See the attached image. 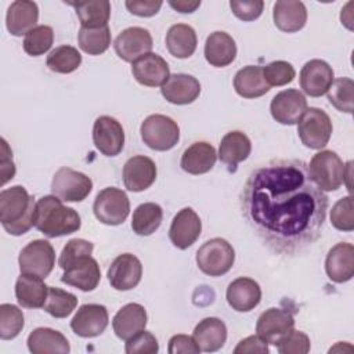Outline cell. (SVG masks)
<instances>
[{"mask_svg":"<svg viewBox=\"0 0 354 354\" xmlns=\"http://www.w3.org/2000/svg\"><path fill=\"white\" fill-rule=\"evenodd\" d=\"M202 231V221L196 212L191 207L181 209L174 217L169 228V238L177 249H188L195 243Z\"/></svg>","mask_w":354,"mask_h":354,"instance_id":"cell-16","label":"cell"},{"mask_svg":"<svg viewBox=\"0 0 354 354\" xmlns=\"http://www.w3.org/2000/svg\"><path fill=\"white\" fill-rule=\"evenodd\" d=\"M108 310L102 304H83L71 321L72 330L80 337H95L108 326Z\"/></svg>","mask_w":354,"mask_h":354,"instance_id":"cell-18","label":"cell"},{"mask_svg":"<svg viewBox=\"0 0 354 354\" xmlns=\"http://www.w3.org/2000/svg\"><path fill=\"white\" fill-rule=\"evenodd\" d=\"M93 142L105 156H116L124 147V130L112 116H100L93 126Z\"/></svg>","mask_w":354,"mask_h":354,"instance_id":"cell-12","label":"cell"},{"mask_svg":"<svg viewBox=\"0 0 354 354\" xmlns=\"http://www.w3.org/2000/svg\"><path fill=\"white\" fill-rule=\"evenodd\" d=\"M156 180L155 162L144 155H136L127 159L123 166V183L131 192H141L149 188Z\"/></svg>","mask_w":354,"mask_h":354,"instance_id":"cell-19","label":"cell"},{"mask_svg":"<svg viewBox=\"0 0 354 354\" xmlns=\"http://www.w3.org/2000/svg\"><path fill=\"white\" fill-rule=\"evenodd\" d=\"M93 189V181L84 173L59 167L51 181V192L62 202H82Z\"/></svg>","mask_w":354,"mask_h":354,"instance_id":"cell-9","label":"cell"},{"mask_svg":"<svg viewBox=\"0 0 354 354\" xmlns=\"http://www.w3.org/2000/svg\"><path fill=\"white\" fill-rule=\"evenodd\" d=\"M93 212L100 223L106 225H119L130 213V201L123 189L106 187L97 194Z\"/></svg>","mask_w":354,"mask_h":354,"instance_id":"cell-8","label":"cell"},{"mask_svg":"<svg viewBox=\"0 0 354 354\" xmlns=\"http://www.w3.org/2000/svg\"><path fill=\"white\" fill-rule=\"evenodd\" d=\"M147 319L148 317L144 306L138 303H129L115 314L112 328L119 339L127 340L140 330L145 329Z\"/></svg>","mask_w":354,"mask_h":354,"instance_id":"cell-26","label":"cell"},{"mask_svg":"<svg viewBox=\"0 0 354 354\" xmlns=\"http://www.w3.org/2000/svg\"><path fill=\"white\" fill-rule=\"evenodd\" d=\"M217 159L214 147L206 141H198L189 145L181 155L180 166L184 171L198 176L212 170Z\"/></svg>","mask_w":354,"mask_h":354,"instance_id":"cell-29","label":"cell"},{"mask_svg":"<svg viewBox=\"0 0 354 354\" xmlns=\"http://www.w3.org/2000/svg\"><path fill=\"white\" fill-rule=\"evenodd\" d=\"M198 44V37L192 26L187 24H176L169 28L166 33V47L169 53L176 58L191 57Z\"/></svg>","mask_w":354,"mask_h":354,"instance_id":"cell-35","label":"cell"},{"mask_svg":"<svg viewBox=\"0 0 354 354\" xmlns=\"http://www.w3.org/2000/svg\"><path fill=\"white\" fill-rule=\"evenodd\" d=\"M111 286L116 290L134 289L142 277V264L131 253L119 254L109 266L106 272Z\"/></svg>","mask_w":354,"mask_h":354,"instance_id":"cell-13","label":"cell"},{"mask_svg":"<svg viewBox=\"0 0 354 354\" xmlns=\"http://www.w3.org/2000/svg\"><path fill=\"white\" fill-rule=\"evenodd\" d=\"M163 98L174 105H187L194 102L201 94V83L196 77L187 73L170 75L162 86Z\"/></svg>","mask_w":354,"mask_h":354,"instance_id":"cell-23","label":"cell"},{"mask_svg":"<svg viewBox=\"0 0 354 354\" xmlns=\"http://www.w3.org/2000/svg\"><path fill=\"white\" fill-rule=\"evenodd\" d=\"M308 171L321 191H336L344 184L346 165L333 151L325 149L315 153L310 160Z\"/></svg>","mask_w":354,"mask_h":354,"instance_id":"cell-5","label":"cell"},{"mask_svg":"<svg viewBox=\"0 0 354 354\" xmlns=\"http://www.w3.org/2000/svg\"><path fill=\"white\" fill-rule=\"evenodd\" d=\"M272 19L275 26L286 33H295L307 22V8L303 1L279 0L274 4Z\"/></svg>","mask_w":354,"mask_h":354,"instance_id":"cell-27","label":"cell"},{"mask_svg":"<svg viewBox=\"0 0 354 354\" xmlns=\"http://www.w3.org/2000/svg\"><path fill=\"white\" fill-rule=\"evenodd\" d=\"M295 328V318L290 311L271 307L260 314L256 322L257 335L268 344H274Z\"/></svg>","mask_w":354,"mask_h":354,"instance_id":"cell-17","label":"cell"},{"mask_svg":"<svg viewBox=\"0 0 354 354\" xmlns=\"http://www.w3.org/2000/svg\"><path fill=\"white\" fill-rule=\"evenodd\" d=\"M230 7L232 10V14L239 18L241 21L249 22L257 19L264 8L263 0H249V1H239V0H231Z\"/></svg>","mask_w":354,"mask_h":354,"instance_id":"cell-49","label":"cell"},{"mask_svg":"<svg viewBox=\"0 0 354 354\" xmlns=\"http://www.w3.org/2000/svg\"><path fill=\"white\" fill-rule=\"evenodd\" d=\"M153 46L152 36L148 29L131 26L122 30L113 41L116 55L124 62H134L151 53Z\"/></svg>","mask_w":354,"mask_h":354,"instance_id":"cell-11","label":"cell"},{"mask_svg":"<svg viewBox=\"0 0 354 354\" xmlns=\"http://www.w3.org/2000/svg\"><path fill=\"white\" fill-rule=\"evenodd\" d=\"M330 223L339 231L354 230V205L351 195L339 199L330 210Z\"/></svg>","mask_w":354,"mask_h":354,"instance_id":"cell-45","label":"cell"},{"mask_svg":"<svg viewBox=\"0 0 354 354\" xmlns=\"http://www.w3.org/2000/svg\"><path fill=\"white\" fill-rule=\"evenodd\" d=\"M79 47L88 55H100L111 46L109 26L102 28H80L77 33Z\"/></svg>","mask_w":354,"mask_h":354,"instance_id":"cell-38","label":"cell"},{"mask_svg":"<svg viewBox=\"0 0 354 354\" xmlns=\"http://www.w3.org/2000/svg\"><path fill=\"white\" fill-rule=\"evenodd\" d=\"M169 6L171 8H174L176 11H178V12L191 14L201 6V1L199 0H177V1L170 0Z\"/></svg>","mask_w":354,"mask_h":354,"instance_id":"cell-54","label":"cell"},{"mask_svg":"<svg viewBox=\"0 0 354 354\" xmlns=\"http://www.w3.org/2000/svg\"><path fill=\"white\" fill-rule=\"evenodd\" d=\"M307 109L304 94L296 88H288L274 95L270 111L272 118L281 124H296Z\"/></svg>","mask_w":354,"mask_h":354,"instance_id":"cell-14","label":"cell"},{"mask_svg":"<svg viewBox=\"0 0 354 354\" xmlns=\"http://www.w3.org/2000/svg\"><path fill=\"white\" fill-rule=\"evenodd\" d=\"M39 7L30 0L12 1L7 10L6 26L12 36L26 35L30 29L37 26Z\"/></svg>","mask_w":354,"mask_h":354,"instance_id":"cell-25","label":"cell"},{"mask_svg":"<svg viewBox=\"0 0 354 354\" xmlns=\"http://www.w3.org/2000/svg\"><path fill=\"white\" fill-rule=\"evenodd\" d=\"M163 218V210L158 203L147 202L136 207L131 218V228L137 235L148 236L153 234Z\"/></svg>","mask_w":354,"mask_h":354,"instance_id":"cell-37","label":"cell"},{"mask_svg":"<svg viewBox=\"0 0 354 354\" xmlns=\"http://www.w3.org/2000/svg\"><path fill=\"white\" fill-rule=\"evenodd\" d=\"M332 120L319 108H307L297 122V133L301 142L310 149L324 148L332 136Z\"/></svg>","mask_w":354,"mask_h":354,"instance_id":"cell-7","label":"cell"},{"mask_svg":"<svg viewBox=\"0 0 354 354\" xmlns=\"http://www.w3.org/2000/svg\"><path fill=\"white\" fill-rule=\"evenodd\" d=\"M24 324V314L17 306L8 303L0 306V337L3 340L17 337L21 333Z\"/></svg>","mask_w":354,"mask_h":354,"instance_id":"cell-43","label":"cell"},{"mask_svg":"<svg viewBox=\"0 0 354 354\" xmlns=\"http://www.w3.org/2000/svg\"><path fill=\"white\" fill-rule=\"evenodd\" d=\"M54 43V30L48 25H37L24 39V51L28 55L39 57L47 53Z\"/></svg>","mask_w":354,"mask_h":354,"instance_id":"cell-41","label":"cell"},{"mask_svg":"<svg viewBox=\"0 0 354 354\" xmlns=\"http://www.w3.org/2000/svg\"><path fill=\"white\" fill-rule=\"evenodd\" d=\"M48 286L43 278L32 274H22L15 282V297L24 308H41L46 303Z\"/></svg>","mask_w":354,"mask_h":354,"instance_id":"cell-28","label":"cell"},{"mask_svg":"<svg viewBox=\"0 0 354 354\" xmlns=\"http://www.w3.org/2000/svg\"><path fill=\"white\" fill-rule=\"evenodd\" d=\"M129 12L137 17H152L158 14L162 7L160 0H127L124 3Z\"/></svg>","mask_w":354,"mask_h":354,"instance_id":"cell-50","label":"cell"},{"mask_svg":"<svg viewBox=\"0 0 354 354\" xmlns=\"http://www.w3.org/2000/svg\"><path fill=\"white\" fill-rule=\"evenodd\" d=\"M234 88L238 95L250 100L267 94L271 87L264 79L263 66L248 65L235 73Z\"/></svg>","mask_w":354,"mask_h":354,"instance_id":"cell-34","label":"cell"},{"mask_svg":"<svg viewBox=\"0 0 354 354\" xmlns=\"http://www.w3.org/2000/svg\"><path fill=\"white\" fill-rule=\"evenodd\" d=\"M93 249H94V245L90 241H86L82 238H73L64 246L58 259V266L62 270H66L80 259L91 256Z\"/></svg>","mask_w":354,"mask_h":354,"instance_id":"cell-44","label":"cell"},{"mask_svg":"<svg viewBox=\"0 0 354 354\" xmlns=\"http://www.w3.org/2000/svg\"><path fill=\"white\" fill-rule=\"evenodd\" d=\"M101 279V270L95 259L91 256L83 257L69 268L64 270L61 281L66 285L75 286L83 292L94 290Z\"/></svg>","mask_w":354,"mask_h":354,"instance_id":"cell-24","label":"cell"},{"mask_svg":"<svg viewBox=\"0 0 354 354\" xmlns=\"http://www.w3.org/2000/svg\"><path fill=\"white\" fill-rule=\"evenodd\" d=\"M26 343L32 354H66L71 351L68 339L51 328H36L29 333Z\"/></svg>","mask_w":354,"mask_h":354,"instance_id":"cell-33","label":"cell"},{"mask_svg":"<svg viewBox=\"0 0 354 354\" xmlns=\"http://www.w3.org/2000/svg\"><path fill=\"white\" fill-rule=\"evenodd\" d=\"M268 350V343L263 340L259 335H252L245 339H242L238 346L234 348L235 354H253V353H260V354H267Z\"/></svg>","mask_w":354,"mask_h":354,"instance_id":"cell-52","label":"cell"},{"mask_svg":"<svg viewBox=\"0 0 354 354\" xmlns=\"http://www.w3.org/2000/svg\"><path fill=\"white\" fill-rule=\"evenodd\" d=\"M192 337L199 346L201 351L213 353L220 350L227 340V326L216 317H207L199 321L195 326Z\"/></svg>","mask_w":354,"mask_h":354,"instance_id":"cell-32","label":"cell"},{"mask_svg":"<svg viewBox=\"0 0 354 354\" xmlns=\"http://www.w3.org/2000/svg\"><path fill=\"white\" fill-rule=\"evenodd\" d=\"M236 57V44L232 36L225 32L216 30L210 33L205 43V58L216 68H224Z\"/></svg>","mask_w":354,"mask_h":354,"instance_id":"cell-30","label":"cell"},{"mask_svg":"<svg viewBox=\"0 0 354 354\" xmlns=\"http://www.w3.org/2000/svg\"><path fill=\"white\" fill-rule=\"evenodd\" d=\"M248 225L275 253L293 256L322 234L328 196L300 159H272L246 178L239 196Z\"/></svg>","mask_w":354,"mask_h":354,"instance_id":"cell-1","label":"cell"},{"mask_svg":"<svg viewBox=\"0 0 354 354\" xmlns=\"http://www.w3.org/2000/svg\"><path fill=\"white\" fill-rule=\"evenodd\" d=\"M300 87L310 97H321L328 93L335 80L332 66L324 59H310L300 71Z\"/></svg>","mask_w":354,"mask_h":354,"instance_id":"cell-15","label":"cell"},{"mask_svg":"<svg viewBox=\"0 0 354 354\" xmlns=\"http://www.w3.org/2000/svg\"><path fill=\"white\" fill-rule=\"evenodd\" d=\"M134 79L147 87H162L170 77L167 62L158 54L149 53L131 65Z\"/></svg>","mask_w":354,"mask_h":354,"instance_id":"cell-20","label":"cell"},{"mask_svg":"<svg viewBox=\"0 0 354 354\" xmlns=\"http://www.w3.org/2000/svg\"><path fill=\"white\" fill-rule=\"evenodd\" d=\"M169 354H196L201 351L199 346L196 344L195 339L188 335H174L169 340V347H167Z\"/></svg>","mask_w":354,"mask_h":354,"instance_id":"cell-51","label":"cell"},{"mask_svg":"<svg viewBox=\"0 0 354 354\" xmlns=\"http://www.w3.org/2000/svg\"><path fill=\"white\" fill-rule=\"evenodd\" d=\"M76 306L77 297L73 293L62 290L59 288L48 286V293L43 308L50 315H53L54 318H66L72 314Z\"/></svg>","mask_w":354,"mask_h":354,"instance_id":"cell-40","label":"cell"},{"mask_svg":"<svg viewBox=\"0 0 354 354\" xmlns=\"http://www.w3.org/2000/svg\"><path fill=\"white\" fill-rule=\"evenodd\" d=\"M325 271L336 283L347 282L354 275V246L348 242H339L329 249L325 259Z\"/></svg>","mask_w":354,"mask_h":354,"instance_id":"cell-21","label":"cell"},{"mask_svg":"<svg viewBox=\"0 0 354 354\" xmlns=\"http://www.w3.org/2000/svg\"><path fill=\"white\" fill-rule=\"evenodd\" d=\"M18 263L22 274H32L44 279L55 266V250L48 241L35 239L22 248Z\"/></svg>","mask_w":354,"mask_h":354,"instance_id":"cell-10","label":"cell"},{"mask_svg":"<svg viewBox=\"0 0 354 354\" xmlns=\"http://www.w3.org/2000/svg\"><path fill=\"white\" fill-rule=\"evenodd\" d=\"M80 214L62 203L55 195H46L36 202L35 227L47 238H57L79 231Z\"/></svg>","mask_w":354,"mask_h":354,"instance_id":"cell-2","label":"cell"},{"mask_svg":"<svg viewBox=\"0 0 354 354\" xmlns=\"http://www.w3.org/2000/svg\"><path fill=\"white\" fill-rule=\"evenodd\" d=\"M278 353L281 354H307L310 351L311 343L310 337L301 332L292 329L286 335H283L277 343H275Z\"/></svg>","mask_w":354,"mask_h":354,"instance_id":"cell-47","label":"cell"},{"mask_svg":"<svg viewBox=\"0 0 354 354\" xmlns=\"http://www.w3.org/2000/svg\"><path fill=\"white\" fill-rule=\"evenodd\" d=\"M46 64L55 73H71L82 64V55L72 46H59L50 51Z\"/></svg>","mask_w":354,"mask_h":354,"instance_id":"cell-39","label":"cell"},{"mask_svg":"<svg viewBox=\"0 0 354 354\" xmlns=\"http://www.w3.org/2000/svg\"><path fill=\"white\" fill-rule=\"evenodd\" d=\"M71 4L83 28H102L108 25L111 17V3L108 0H88Z\"/></svg>","mask_w":354,"mask_h":354,"instance_id":"cell-36","label":"cell"},{"mask_svg":"<svg viewBox=\"0 0 354 354\" xmlns=\"http://www.w3.org/2000/svg\"><path fill=\"white\" fill-rule=\"evenodd\" d=\"M235 261L232 245L223 238L206 241L196 252L198 268L209 277H221L227 274Z\"/></svg>","mask_w":354,"mask_h":354,"instance_id":"cell-4","label":"cell"},{"mask_svg":"<svg viewBox=\"0 0 354 354\" xmlns=\"http://www.w3.org/2000/svg\"><path fill=\"white\" fill-rule=\"evenodd\" d=\"M250 151L252 144L249 137L243 131L234 130L221 138L218 147V158L225 166H228L230 170H235L238 163L249 158Z\"/></svg>","mask_w":354,"mask_h":354,"instance_id":"cell-31","label":"cell"},{"mask_svg":"<svg viewBox=\"0 0 354 354\" xmlns=\"http://www.w3.org/2000/svg\"><path fill=\"white\" fill-rule=\"evenodd\" d=\"M36 202L22 185L0 192V221L10 235H22L35 225Z\"/></svg>","mask_w":354,"mask_h":354,"instance_id":"cell-3","label":"cell"},{"mask_svg":"<svg viewBox=\"0 0 354 354\" xmlns=\"http://www.w3.org/2000/svg\"><path fill=\"white\" fill-rule=\"evenodd\" d=\"M141 138L153 151H169L180 140V127L171 118L160 113L149 115L140 127Z\"/></svg>","mask_w":354,"mask_h":354,"instance_id":"cell-6","label":"cell"},{"mask_svg":"<svg viewBox=\"0 0 354 354\" xmlns=\"http://www.w3.org/2000/svg\"><path fill=\"white\" fill-rule=\"evenodd\" d=\"M1 141V160H0V171H1V185H4L8 180H11L15 174V165L12 162V152L4 138Z\"/></svg>","mask_w":354,"mask_h":354,"instance_id":"cell-53","label":"cell"},{"mask_svg":"<svg viewBox=\"0 0 354 354\" xmlns=\"http://www.w3.org/2000/svg\"><path fill=\"white\" fill-rule=\"evenodd\" d=\"M263 75L270 87L285 86L293 82L296 76V71L292 66V64L286 61H274L263 66Z\"/></svg>","mask_w":354,"mask_h":354,"instance_id":"cell-46","label":"cell"},{"mask_svg":"<svg viewBox=\"0 0 354 354\" xmlns=\"http://www.w3.org/2000/svg\"><path fill=\"white\" fill-rule=\"evenodd\" d=\"M124 351L127 354H155L159 351L158 339L148 330H140L126 340Z\"/></svg>","mask_w":354,"mask_h":354,"instance_id":"cell-48","label":"cell"},{"mask_svg":"<svg viewBox=\"0 0 354 354\" xmlns=\"http://www.w3.org/2000/svg\"><path fill=\"white\" fill-rule=\"evenodd\" d=\"M329 102L340 112L351 113L354 101V82L350 77H337L328 90Z\"/></svg>","mask_w":354,"mask_h":354,"instance_id":"cell-42","label":"cell"},{"mask_svg":"<svg viewBox=\"0 0 354 354\" xmlns=\"http://www.w3.org/2000/svg\"><path fill=\"white\" fill-rule=\"evenodd\" d=\"M225 299L232 310L248 313L259 306L261 300V288L254 279L239 277L228 285Z\"/></svg>","mask_w":354,"mask_h":354,"instance_id":"cell-22","label":"cell"}]
</instances>
